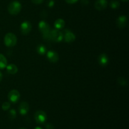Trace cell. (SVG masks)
<instances>
[{
    "label": "cell",
    "mask_w": 129,
    "mask_h": 129,
    "mask_svg": "<svg viewBox=\"0 0 129 129\" xmlns=\"http://www.w3.org/2000/svg\"><path fill=\"white\" fill-rule=\"evenodd\" d=\"M21 10V5L19 1H15L10 3L8 6V11L11 15H17Z\"/></svg>",
    "instance_id": "6da1fadb"
},
{
    "label": "cell",
    "mask_w": 129,
    "mask_h": 129,
    "mask_svg": "<svg viewBox=\"0 0 129 129\" xmlns=\"http://www.w3.org/2000/svg\"><path fill=\"white\" fill-rule=\"evenodd\" d=\"M4 43L5 45L8 47L15 46L17 43V38L13 33H8L4 38Z\"/></svg>",
    "instance_id": "7a4b0ae2"
},
{
    "label": "cell",
    "mask_w": 129,
    "mask_h": 129,
    "mask_svg": "<svg viewBox=\"0 0 129 129\" xmlns=\"http://www.w3.org/2000/svg\"><path fill=\"white\" fill-rule=\"evenodd\" d=\"M49 37H50V40H52L55 42H59L62 40L63 34L59 30L54 29L50 30L49 32Z\"/></svg>",
    "instance_id": "3957f363"
},
{
    "label": "cell",
    "mask_w": 129,
    "mask_h": 129,
    "mask_svg": "<svg viewBox=\"0 0 129 129\" xmlns=\"http://www.w3.org/2000/svg\"><path fill=\"white\" fill-rule=\"evenodd\" d=\"M35 120L36 122L39 124H43L47 120V114L45 112L42 110H38L35 113Z\"/></svg>",
    "instance_id": "277c9868"
},
{
    "label": "cell",
    "mask_w": 129,
    "mask_h": 129,
    "mask_svg": "<svg viewBox=\"0 0 129 129\" xmlns=\"http://www.w3.org/2000/svg\"><path fill=\"white\" fill-rule=\"evenodd\" d=\"M8 98L9 100L12 103H16L20 100V92L16 89H12L8 93Z\"/></svg>",
    "instance_id": "5b68a950"
},
{
    "label": "cell",
    "mask_w": 129,
    "mask_h": 129,
    "mask_svg": "<svg viewBox=\"0 0 129 129\" xmlns=\"http://www.w3.org/2000/svg\"><path fill=\"white\" fill-rule=\"evenodd\" d=\"M31 24L30 21H25L21 23L20 26V30L23 35H27L30 32L31 30Z\"/></svg>",
    "instance_id": "8992f818"
},
{
    "label": "cell",
    "mask_w": 129,
    "mask_h": 129,
    "mask_svg": "<svg viewBox=\"0 0 129 129\" xmlns=\"http://www.w3.org/2000/svg\"><path fill=\"white\" fill-rule=\"evenodd\" d=\"M63 39L66 42L71 43L75 40L76 36L74 33H73L70 30H65L64 31V34H63Z\"/></svg>",
    "instance_id": "52a82bcc"
},
{
    "label": "cell",
    "mask_w": 129,
    "mask_h": 129,
    "mask_svg": "<svg viewBox=\"0 0 129 129\" xmlns=\"http://www.w3.org/2000/svg\"><path fill=\"white\" fill-rule=\"evenodd\" d=\"M39 29L40 32L44 35L49 33L50 31V27L49 24L45 21H40L39 23Z\"/></svg>",
    "instance_id": "ba28073f"
},
{
    "label": "cell",
    "mask_w": 129,
    "mask_h": 129,
    "mask_svg": "<svg viewBox=\"0 0 129 129\" xmlns=\"http://www.w3.org/2000/svg\"><path fill=\"white\" fill-rule=\"evenodd\" d=\"M127 22H128V20H127V16H124V15H122V16H120L117 19L116 23H117V26L119 28L123 29L127 26Z\"/></svg>",
    "instance_id": "9c48e42d"
},
{
    "label": "cell",
    "mask_w": 129,
    "mask_h": 129,
    "mask_svg": "<svg viewBox=\"0 0 129 129\" xmlns=\"http://www.w3.org/2000/svg\"><path fill=\"white\" fill-rule=\"evenodd\" d=\"M47 57L49 61L52 63L57 62L59 59V56L58 54L54 50H49L47 53Z\"/></svg>",
    "instance_id": "30bf717a"
},
{
    "label": "cell",
    "mask_w": 129,
    "mask_h": 129,
    "mask_svg": "<svg viewBox=\"0 0 129 129\" xmlns=\"http://www.w3.org/2000/svg\"><path fill=\"white\" fill-rule=\"evenodd\" d=\"M108 6V2L107 0H97L94 3V7L97 10L102 11L105 10Z\"/></svg>",
    "instance_id": "8fae6325"
},
{
    "label": "cell",
    "mask_w": 129,
    "mask_h": 129,
    "mask_svg": "<svg viewBox=\"0 0 129 129\" xmlns=\"http://www.w3.org/2000/svg\"><path fill=\"white\" fill-rule=\"evenodd\" d=\"M18 110L21 115H25L29 111V105L27 102H23L18 107Z\"/></svg>",
    "instance_id": "7c38bea8"
},
{
    "label": "cell",
    "mask_w": 129,
    "mask_h": 129,
    "mask_svg": "<svg viewBox=\"0 0 129 129\" xmlns=\"http://www.w3.org/2000/svg\"><path fill=\"white\" fill-rule=\"evenodd\" d=\"M98 63L102 66H106L109 62L108 55L106 54H102L98 56Z\"/></svg>",
    "instance_id": "4fadbf2b"
},
{
    "label": "cell",
    "mask_w": 129,
    "mask_h": 129,
    "mask_svg": "<svg viewBox=\"0 0 129 129\" xmlns=\"http://www.w3.org/2000/svg\"><path fill=\"white\" fill-rule=\"evenodd\" d=\"M6 71L10 74H15L17 73L18 69L17 66L14 64H10L6 66Z\"/></svg>",
    "instance_id": "5bb4252c"
},
{
    "label": "cell",
    "mask_w": 129,
    "mask_h": 129,
    "mask_svg": "<svg viewBox=\"0 0 129 129\" xmlns=\"http://www.w3.org/2000/svg\"><path fill=\"white\" fill-rule=\"evenodd\" d=\"M65 25V21L63 19L58 18L54 22V27L57 30H61L64 27Z\"/></svg>",
    "instance_id": "9a60e30c"
},
{
    "label": "cell",
    "mask_w": 129,
    "mask_h": 129,
    "mask_svg": "<svg viewBox=\"0 0 129 129\" xmlns=\"http://www.w3.org/2000/svg\"><path fill=\"white\" fill-rule=\"evenodd\" d=\"M8 63L6 58L2 54H0V69H5Z\"/></svg>",
    "instance_id": "2e32d148"
},
{
    "label": "cell",
    "mask_w": 129,
    "mask_h": 129,
    "mask_svg": "<svg viewBox=\"0 0 129 129\" xmlns=\"http://www.w3.org/2000/svg\"><path fill=\"white\" fill-rule=\"evenodd\" d=\"M46 47L44 46V45H39L37 47V52L39 54V55H43L46 53Z\"/></svg>",
    "instance_id": "e0dca14e"
},
{
    "label": "cell",
    "mask_w": 129,
    "mask_h": 129,
    "mask_svg": "<svg viewBox=\"0 0 129 129\" xmlns=\"http://www.w3.org/2000/svg\"><path fill=\"white\" fill-rule=\"evenodd\" d=\"M16 117V112L15 109H11L8 112V117L10 120H14Z\"/></svg>",
    "instance_id": "ac0fdd59"
},
{
    "label": "cell",
    "mask_w": 129,
    "mask_h": 129,
    "mask_svg": "<svg viewBox=\"0 0 129 129\" xmlns=\"http://www.w3.org/2000/svg\"><path fill=\"white\" fill-rule=\"evenodd\" d=\"M110 6L112 8L117 9L120 6V3L117 0H112L110 3Z\"/></svg>",
    "instance_id": "d6986e66"
},
{
    "label": "cell",
    "mask_w": 129,
    "mask_h": 129,
    "mask_svg": "<svg viewBox=\"0 0 129 129\" xmlns=\"http://www.w3.org/2000/svg\"><path fill=\"white\" fill-rule=\"evenodd\" d=\"M118 83L121 86H126L127 84V81L126 79L122 77H120L118 78Z\"/></svg>",
    "instance_id": "ffe728a7"
},
{
    "label": "cell",
    "mask_w": 129,
    "mask_h": 129,
    "mask_svg": "<svg viewBox=\"0 0 129 129\" xmlns=\"http://www.w3.org/2000/svg\"><path fill=\"white\" fill-rule=\"evenodd\" d=\"M10 107H11V105H10V103H9V102H4L2 104V109L3 110L6 111V110H8L10 109Z\"/></svg>",
    "instance_id": "44dd1931"
},
{
    "label": "cell",
    "mask_w": 129,
    "mask_h": 129,
    "mask_svg": "<svg viewBox=\"0 0 129 129\" xmlns=\"http://www.w3.org/2000/svg\"><path fill=\"white\" fill-rule=\"evenodd\" d=\"M31 1L33 3L35 4V5H40L44 2V0H31Z\"/></svg>",
    "instance_id": "7402d4cb"
},
{
    "label": "cell",
    "mask_w": 129,
    "mask_h": 129,
    "mask_svg": "<svg viewBox=\"0 0 129 129\" xmlns=\"http://www.w3.org/2000/svg\"><path fill=\"white\" fill-rule=\"evenodd\" d=\"M54 3H55V2H54V0H49L47 3V6H49V7L51 8L52 7V6H54Z\"/></svg>",
    "instance_id": "603a6c76"
},
{
    "label": "cell",
    "mask_w": 129,
    "mask_h": 129,
    "mask_svg": "<svg viewBox=\"0 0 129 129\" xmlns=\"http://www.w3.org/2000/svg\"><path fill=\"white\" fill-rule=\"evenodd\" d=\"M45 128H46V129H54V127L53 126L52 124L49 123L45 125Z\"/></svg>",
    "instance_id": "cb8c5ba5"
},
{
    "label": "cell",
    "mask_w": 129,
    "mask_h": 129,
    "mask_svg": "<svg viewBox=\"0 0 129 129\" xmlns=\"http://www.w3.org/2000/svg\"><path fill=\"white\" fill-rule=\"evenodd\" d=\"M65 1H66V2L67 3L71 4V5H72V4L76 3L77 1H78V0H65Z\"/></svg>",
    "instance_id": "d4e9b609"
},
{
    "label": "cell",
    "mask_w": 129,
    "mask_h": 129,
    "mask_svg": "<svg viewBox=\"0 0 129 129\" xmlns=\"http://www.w3.org/2000/svg\"><path fill=\"white\" fill-rule=\"evenodd\" d=\"M81 4L84 5H86L89 3V0H81Z\"/></svg>",
    "instance_id": "484cf974"
},
{
    "label": "cell",
    "mask_w": 129,
    "mask_h": 129,
    "mask_svg": "<svg viewBox=\"0 0 129 129\" xmlns=\"http://www.w3.org/2000/svg\"><path fill=\"white\" fill-rule=\"evenodd\" d=\"M2 79H3V74H2V73L0 72V82L2 81Z\"/></svg>",
    "instance_id": "4316f807"
},
{
    "label": "cell",
    "mask_w": 129,
    "mask_h": 129,
    "mask_svg": "<svg viewBox=\"0 0 129 129\" xmlns=\"http://www.w3.org/2000/svg\"><path fill=\"white\" fill-rule=\"evenodd\" d=\"M34 129H42V128L41 127H36Z\"/></svg>",
    "instance_id": "83f0119b"
},
{
    "label": "cell",
    "mask_w": 129,
    "mask_h": 129,
    "mask_svg": "<svg viewBox=\"0 0 129 129\" xmlns=\"http://www.w3.org/2000/svg\"><path fill=\"white\" fill-rule=\"evenodd\" d=\"M122 1H123V2H127V1H128V0H121Z\"/></svg>",
    "instance_id": "f1b7e54d"
},
{
    "label": "cell",
    "mask_w": 129,
    "mask_h": 129,
    "mask_svg": "<svg viewBox=\"0 0 129 129\" xmlns=\"http://www.w3.org/2000/svg\"><path fill=\"white\" fill-rule=\"evenodd\" d=\"M20 129H26V128H20Z\"/></svg>",
    "instance_id": "f546056e"
}]
</instances>
